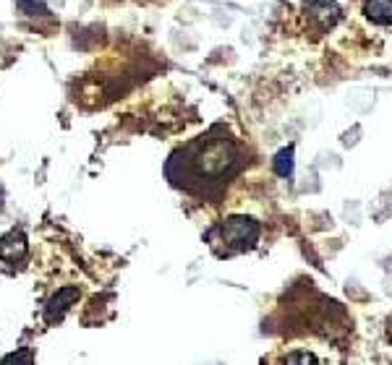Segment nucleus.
Segmentation results:
<instances>
[{"mask_svg": "<svg viewBox=\"0 0 392 365\" xmlns=\"http://www.w3.org/2000/svg\"><path fill=\"white\" fill-rule=\"evenodd\" d=\"M172 159L183 162V175L175 183L188 186L191 180L212 183V180H220L222 175H227L235 167V162H238V152H235L230 139L202 136V139H196L183 152L172 154Z\"/></svg>", "mask_w": 392, "mask_h": 365, "instance_id": "obj_1", "label": "nucleus"}, {"mask_svg": "<svg viewBox=\"0 0 392 365\" xmlns=\"http://www.w3.org/2000/svg\"><path fill=\"white\" fill-rule=\"evenodd\" d=\"M220 235H222L225 245H230L235 250H246L257 243L259 225L249 217H230L225 225H220Z\"/></svg>", "mask_w": 392, "mask_h": 365, "instance_id": "obj_2", "label": "nucleus"}, {"mask_svg": "<svg viewBox=\"0 0 392 365\" xmlns=\"http://www.w3.org/2000/svg\"><path fill=\"white\" fill-rule=\"evenodd\" d=\"M306 14L311 21H316L321 29H329V26H335L340 21V6L332 3V0H311V3H306Z\"/></svg>", "mask_w": 392, "mask_h": 365, "instance_id": "obj_3", "label": "nucleus"}, {"mask_svg": "<svg viewBox=\"0 0 392 365\" xmlns=\"http://www.w3.org/2000/svg\"><path fill=\"white\" fill-rule=\"evenodd\" d=\"M26 256V240H24L21 233H8L6 238H0V258L8 261V264H16Z\"/></svg>", "mask_w": 392, "mask_h": 365, "instance_id": "obj_4", "label": "nucleus"}, {"mask_svg": "<svg viewBox=\"0 0 392 365\" xmlns=\"http://www.w3.org/2000/svg\"><path fill=\"white\" fill-rule=\"evenodd\" d=\"M76 297H78V290H73V287L61 290V292H58V295L50 300V305H47V321L63 319V313H66L68 303H73Z\"/></svg>", "mask_w": 392, "mask_h": 365, "instance_id": "obj_5", "label": "nucleus"}, {"mask_svg": "<svg viewBox=\"0 0 392 365\" xmlns=\"http://www.w3.org/2000/svg\"><path fill=\"white\" fill-rule=\"evenodd\" d=\"M363 14L374 23H392V0H366Z\"/></svg>", "mask_w": 392, "mask_h": 365, "instance_id": "obj_6", "label": "nucleus"}, {"mask_svg": "<svg viewBox=\"0 0 392 365\" xmlns=\"http://www.w3.org/2000/svg\"><path fill=\"white\" fill-rule=\"evenodd\" d=\"M345 102H348V107L359 110V112H366V110L374 105V92H368V89H351Z\"/></svg>", "mask_w": 392, "mask_h": 365, "instance_id": "obj_7", "label": "nucleus"}, {"mask_svg": "<svg viewBox=\"0 0 392 365\" xmlns=\"http://www.w3.org/2000/svg\"><path fill=\"white\" fill-rule=\"evenodd\" d=\"M274 172H277L280 178H288V175H293V147L282 149L280 154L274 157Z\"/></svg>", "mask_w": 392, "mask_h": 365, "instance_id": "obj_8", "label": "nucleus"}, {"mask_svg": "<svg viewBox=\"0 0 392 365\" xmlns=\"http://www.w3.org/2000/svg\"><path fill=\"white\" fill-rule=\"evenodd\" d=\"M359 133H361V128L359 125H356V128H353V131H348L343 136V147H356V141H359Z\"/></svg>", "mask_w": 392, "mask_h": 365, "instance_id": "obj_9", "label": "nucleus"}, {"mask_svg": "<svg viewBox=\"0 0 392 365\" xmlns=\"http://www.w3.org/2000/svg\"><path fill=\"white\" fill-rule=\"evenodd\" d=\"M288 363H316L314 355H288Z\"/></svg>", "mask_w": 392, "mask_h": 365, "instance_id": "obj_10", "label": "nucleus"}, {"mask_svg": "<svg viewBox=\"0 0 392 365\" xmlns=\"http://www.w3.org/2000/svg\"><path fill=\"white\" fill-rule=\"evenodd\" d=\"M14 360H31L29 352H19V355H8V358H3V363H14Z\"/></svg>", "mask_w": 392, "mask_h": 365, "instance_id": "obj_11", "label": "nucleus"}]
</instances>
